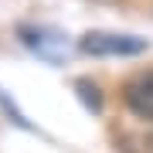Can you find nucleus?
<instances>
[{
    "label": "nucleus",
    "instance_id": "nucleus-1",
    "mask_svg": "<svg viewBox=\"0 0 153 153\" xmlns=\"http://www.w3.org/2000/svg\"><path fill=\"white\" fill-rule=\"evenodd\" d=\"M78 48L85 55H95V58H133V55H143L150 48L146 38H136V34H116V31H88Z\"/></svg>",
    "mask_w": 153,
    "mask_h": 153
},
{
    "label": "nucleus",
    "instance_id": "nucleus-2",
    "mask_svg": "<svg viewBox=\"0 0 153 153\" xmlns=\"http://www.w3.org/2000/svg\"><path fill=\"white\" fill-rule=\"evenodd\" d=\"M17 38H21L24 48H31L38 58L51 61V65H58L68 55V38L61 31H55V27H44V24H21Z\"/></svg>",
    "mask_w": 153,
    "mask_h": 153
},
{
    "label": "nucleus",
    "instance_id": "nucleus-3",
    "mask_svg": "<svg viewBox=\"0 0 153 153\" xmlns=\"http://www.w3.org/2000/svg\"><path fill=\"white\" fill-rule=\"evenodd\" d=\"M123 99L140 119H153V71H140L123 88Z\"/></svg>",
    "mask_w": 153,
    "mask_h": 153
},
{
    "label": "nucleus",
    "instance_id": "nucleus-4",
    "mask_svg": "<svg viewBox=\"0 0 153 153\" xmlns=\"http://www.w3.org/2000/svg\"><path fill=\"white\" fill-rule=\"evenodd\" d=\"M75 88H78V95H82V102L88 105V109H102V95H99V85L95 82H88V78H78L75 82Z\"/></svg>",
    "mask_w": 153,
    "mask_h": 153
},
{
    "label": "nucleus",
    "instance_id": "nucleus-5",
    "mask_svg": "<svg viewBox=\"0 0 153 153\" xmlns=\"http://www.w3.org/2000/svg\"><path fill=\"white\" fill-rule=\"evenodd\" d=\"M150 150H153V136H150Z\"/></svg>",
    "mask_w": 153,
    "mask_h": 153
}]
</instances>
